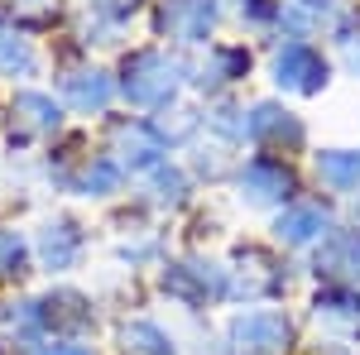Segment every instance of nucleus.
I'll return each mask as SVG.
<instances>
[{"instance_id": "nucleus-29", "label": "nucleus", "mask_w": 360, "mask_h": 355, "mask_svg": "<svg viewBox=\"0 0 360 355\" xmlns=\"http://www.w3.org/2000/svg\"><path fill=\"white\" fill-rule=\"evenodd\" d=\"M0 355H34V346L20 341V336H5V341H0Z\"/></svg>"}, {"instance_id": "nucleus-8", "label": "nucleus", "mask_w": 360, "mask_h": 355, "mask_svg": "<svg viewBox=\"0 0 360 355\" xmlns=\"http://www.w3.org/2000/svg\"><path fill=\"white\" fill-rule=\"evenodd\" d=\"M245 144L255 154H274V159H293L307 149V120L283 101H250L245 106Z\"/></svg>"}, {"instance_id": "nucleus-19", "label": "nucleus", "mask_w": 360, "mask_h": 355, "mask_svg": "<svg viewBox=\"0 0 360 355\" xmlns=\"http://www.w3.org/2000/svg\"><path fill=\"white\" fill-rule=\"evenodd\" d=\"M312 178L322 197L332 202H346L360 192V149H346V144H332V149H317L312 154Z\"/></svg>"}, {"instance_id": "nucleus-4", "label": "nucleus", "mask_w": 360, "mask_h": 355, "mask_svg": "<svg viewBox=\"0 0 360 355\" xmlns=\"http://www.w3.org/2000/svg\"><path fill=\"white\" fill-rule=\"evenodd\" d=\"M226 5L221 0H149L154 39L168 49H207L217 44Z\"/></svg>"}, {"instance_id": "nucleus-13", "label": "nucleus", "mask_w": 360, "mask_h": 355, "mask_svg": "<svg viewBox=\"0 0 360 355\" xmlns=\"http://www.w3.org/2000/svg\"><path fill=\"white\" fill-rule=\"evenodd\" d=\"M86 245H91V235H86L82 221L49 217L44 226H39V235H34V259H39L49 273H72L77 264H82Z\"/></svg>"}, {"instance_id": "nucleus-1", "label": "nucleus", "mask_w": 360, "mask_h": 355, "mask_svg": "<svg viewBox=\"0 0 360 355\" xmlns=\"http://www.w3.org/2000/svg\"><path fill=\"white\" fill-rule=\"evenodd\" d=\"M183 86H188V63L168 44H139V49H130V53L120 58V72H115L120 101H130L135 110L178 106Z\"/></svg>"}, {"instance_id": "nucleus-10", "label": "nucleus", "mask_w": 360, "mask_h": 355, "mask_svg": "<svg viewBox=\"0 0 360 355\" xmlns=\"http://www.w3.org/2000/svg\"><path fill=\"white\" fill-rule=\"evenodd\" d=\"M250 72H255L250 44H240V39H217V44L202 49L197 63H188V86L217 101V96H231L240 82H250Z\"/></svg>"}, {"instance_id": "nucleus-25", "label": "nucleus", "mask_w": 360, "mask_h": 355, "mask_svg": "<svg viewBox=\"0 0 360 355\" xmlns=\"http://www.w3.org/2000/svg\"><path fill=\"white\" fill-rule=\"evenodd\" d=\"M82 5L91 10V20H101V25H111V29H125L135 15L149 10V0H82Z\"/></svg>"}, {"instance_id": "nucleus-24", "label": "nucleus", "mask_w": 360, "mask_h": 355, "mask_svg": "<svg viewBox=\"0 0 360 355\" xmlns=\"http://www.w3.org/2000/svg\"><path fill=\"white\" fill-rule=\"evenodd\" d=\"M332 39H336V58H341V67L360 82V10H346V20L332 29Z\"/></svg>"}, {"instance_id": "nucleus-6", "label": "nucleus", "mask_w": 360, "mask_h": 355, "mask_svg": "<svg viewBox=\"0 0 360 355\" xmlns=\"http://www.w3.org/2000/svg\"><path fill=\"white\" fill-rule=\"evenodd\" d=\"M226 355H293L298 322L283 307H250L226 322Z\"/></svg>"}, {"instance_id": "nucleus-12", "label": "nucleus", "mask_w": 360, "mask_h": 355, "mask_svg": "<svg viewBox=\"0 0 360 355\" xmlns=\"http://www.w3.org/2000/svg\"><path fill=\"white\" fill-rule=\"evenodd\" d=\"M63 135V106H58L49 91H15V101L5 110V139L15 144V149H29V144H39V139H58Z\"/></svg>"}, {"instance_id": "nucleus-7", "label": "nucleus", "mask_w": 360, "mask_h": 355, "mask_svg": "<svg viewBox=\"0 0 360 355\" xmlns=\"http://www.w3.org/2000/svg\"><path fill=\"white\" fill-rule=\"evenodd\" d=\"M269 82L288 96H322L332 86V58L312 39H278L269 49Z\"/></svg>"}, {"instance_id": "nucleus-22", "label": "nucleus", "mask_w": 360, "mask_h": 355, "mask_svg": "<svg viewBox=\"0 0 360 355\" xmlns=\"http://www.w3.org/2000/svg\"><path fill=\"white\" fill-rule=\"evenodd\" d=\"M39 72V53H34V44L25 39V29H15L10 20H0V77H10V82H25Z\"/></svg>"}, {"instance_id": "nucleus-2", "label": "nucleus", "mask_w": 360, "mask_h": 355, "mask_svg": "<svg viewBox=\"0 0 360 355\" xmlns=\"http://www.w3.org/2000/svg\"><path fill=\"white\" fill-rule=\"evenodd\" d=\"M159 293L183 312L221 307V302H231V273L207 254H178V259L159 264Z\"/></svg>"}, {"instance_id": "nucleus-16", "label": "nucleus", "mask_w": 360, "mask_h": 355, "mask_svg": "<svg viewBox=\"0 0 360 355\" xmlns=\"http://www.w3.org/2000/svg\"><path fill=\"white\" fill-rule=\"evenodd\" d=\"M312 273L322 283H351L360 288V226H341L312 250Z\"/></svg>"}, {"instance_id": "nucleus-11", "label": "nucleus", "mask_w": 360, "mask_h": 355, "mask_svg": "<svg viewBox=\"0 0 360 355\" xmlns=\"http://www.w3.org/2000/svg\"><path fill=\"white\" fill-rule=\"evenodd\" d=\"M274 245L283 250H317L336 231V202L332 197H293L288 207L274 212Z\"/></svg>"}, {"instance_id": "nucleus-17", "label": "nucleus", "mask_w": 360, "mask_h": 355, "mask_svg": "<svg viewBox=\"0 0 360 355\" xmlns=\"http://www.w3.org/2000/svg\"><path fill=\"white\" fill-rule=\"evenodd\" d=\"M44 307V336H86L96 327V307L77 288H53L39 298Z\"/></svg>"}, {"instance_id": "nucleus-18", "label": "nucleus", "mask_w": 360, "mask_h": 355, "mask_svg": "<svg viewBox=\"0 0 360 355\" xmlns=\"http://www.w3.org/2000/svg\"><path fill=\"white\" fill-rule=\"evenodd\" d=\"M346 0H278V29L283 39H312V34H332L346 20Z\"/></svg>"}, {"instance_id": "nucleus-3", "label": "nucleus", "mask_w": 360, "mask_h": 355, "mask_svg": "<svg viewBox=\"0 0 360 355\" xmlns=\"http://www.w3.org/2000/svg\"><path fill=\"white\" fill-rule=\"evenodd\" d=\"M231 302H245V307H259V302H278L288 293V259L278 254L274 245L264 240H240L231 250Z\"/></svg>"}, {"instance_id": "nucleus-14", "label": "nucleus", "mask_w": 360, "mask_h": 355, "mask_svg": "<svg viewBox=\"0 0 360 355\" xmlns=\"http://www.w3.org/2000/svg\"><path fill=\"white\" fill-rule=\"evenodd\" d=\"M312 322L332 341L356 346L360 341V288H351V283H322L312 293Z\"/></svg>"}, {"instance_id": "nucleus-28", "label": "nucleus", "mask_w": 360, "mask_h": 355, "mask_svg": "<svg viewBox=\"0 0 360 355\" xmlns=\"http://www.w3.org/2000/svg\"><path fill=\"white\" fill-rule=\"evenodd\" d=\"M298 355H351V346H346V341H332V336H322V341L303 346Z\"/></svg>"}, {"instance_id": "nucleus-26", "label": "nucleus", "mask_w": 360, "mask_h": 355, "mask_svg": "<svg viewBox=\"0 0 360 355\" xmlns=\"http://www.w3.org/2000/svg\"><path fill=\"white\" fill-rule=\"evenodd\" d=\"M58 0H10V15H15V29H49L58 25Z\"/></svg>"}, {"instance_id": "nucleus-21", "label": "nucleus", "mask_w": 360, "mask_h": 355, "mask_svg": "<svg viewBox=\"0 0 360 355\" xmlns=\"http://www.w3.org/2000/svg\"><path fill=\"white\" fill-rule=\"evenodd\" d=\"M115 341H120V355H183L178 336L154 317H125L115 327Z\"/></svg>"}, {"instance_id": "nucleus-9", "label": "nucleus", "mask_w": 360, "mask_h": 355, "mask_svg": "<svg viewBox=\"0 0 360 355\" xmlns=\"http://www.w3.org/2000/svg\"><path fill=\"white\" fill-rule=\"evenodd\" d=\"M101 154H111L120 173L144 178L149 168H159L168 159V139L144 115H115V120H106V149Z\"/></svg>"}, {"instance_id": "nucleus-15", "label": "nucleus", "mask_w": 360, "mask_h": 355, "mask_svg": "<svg viewBox=\"0 0 360 355\" xmlns=\"http://www.w3.org/2000/svg\"><path fill=\"white\" fill-rule=\"evenodd\" d=\"M58 91H63V101L77 110V115H111L115 106V77L106 67H96V63H82V67H68L63 77H58Z\"/></svg>"}, {"instance_id": "nucleus-23", "label": "nucleus", "mask_w": 360, "mask_h": 355, "mask_svg": "<svg viewBox=\"0 0 360 355\" xmlns=\"http://www.w3.org/2000/svg\"><path fill=\"white\" fill-rule=\"evenodd\" d=\"M29 259H34V240H29L20 226H0V283L25 278Z\"/></svg>"}, {"instance_id": "nucleus-27", "label": "nucleus", "mask_w": 360, "mask_h": 355, "mask_svg": "<svg viewBox=\"0 0 360 355\" xmlns=\"http://www.w3.org/2000/svg\"><path fill=\"white\" fill-rule=\"evenodd\" d=\"M34 355H96V346H86L82 336H58V341H39Z\"/></svg>"}, {"instance_id": "nucleus-5", "label": "nucleus", "mask_w": 360, "mask_h": 355, "mask_svg": "<svg viewBox=\"0 0 360 355\" xmlns=\"http://www.w3.org/2000/svg\"><path fill=\"white\" fill-rule=\"evenodd\" d=\"M236 197L255 207V212H278L303 192V173L293 168V159H274V154H250L245 164H236L231 173Z\"/></svg>"}, {"instance_id": "nucleus-20", "label": "nucleus", "mask_w": 360, "mask_h": 355, "mask_svg": "<svg viewBox=\"0 0 360 355\" xmlns=\"http://www.w3.org/2000/svg\"><path fill=\"white\" fill-rule=\"evenodd\" d=\"M149 178V188H144V197H139V207H149V212H183L188 202H193V188H197V178L188 173L183 164H159V168H149L144 173Z\"/></svg>"}]
</instances>
